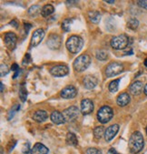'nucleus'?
Listing matches in <instances>:
<instances>
[{
  "instance_id": "obj_37",
  "label": "nucleus",
  "mask_w": 147,
  "mask_h": 154,
  "mask_svg": "<svg viewBox=\"0 0 147 154\" xmlns=\"http://www.w3.org/2000/svg\"><path fill=\"white\" fill-rule=\"evenodd\" d=\"M11 69H12V71L16 72L17 70H19V66H18L16 63H14V64L12 65V67H11Z\"/></svg>"
},
{
  "instance_id": "obj_35",
  "label": "nucleus",
  "mask_w": 147,
  "mask_h": 154,
  "mask_svg": "<svg viewBox=\"0 0 147 154\" xmlns=\"http://www.w3.org/2000/svg\"><path fill=\"white\" fill-rule=\"evenodd\" d=\"M31 60H32V58H31L30 54H25V57L23 59V64L24 65H27L29 62H31Z\"/></svg>"
},
{
  "instance_id": "obj_27",
  "label": "nucleus",
  "mask_w": 147,
  "mask_h": 154,
  "mask_svg": "<svg viewBox=\"0 0 147 154\" xmlns=\"http://www.w3.org/2000/svg\"><path fill=\"white\" fill-rule=\"evenodd\" d=\"M104 130H105V129H104L103 126L96 127V128L94 130V136H95V138L97 139V140H100V139L103 137V135H104V132H105Z\"/></svg>"
},
{
  "instance_id": "obj_46",
  "label": "nucleus",
  "mask_w": 147,
  "mask_h": 154,
  "mask_svg": "<svg viewBox=\"0 0 147 154\" xmlns=\"http://www.w3.org/2000/svg\"><path fill=\"white\" fill-rule=\"evenodd\" d=\"M145 131H146V134H147V127H146V129H145Z\"/></svg>"
},
{
  "instance_id": "obj_31",
  "label": "nucleus",
  "mask_w": 147,
  "mask_h": 154,
  "mask_svg": "<svg viewBox=\"0 0 147 154\" xmlns=\"http://www.w3.org/2000/svg\"><path fill=\"white\" fill-rule=\"evenodd\" d=\"M20 109V105H18V104H16V105H15V106H13L12 107V109L9 110V112H8V119L10 120L11 119H13L14 118V116H15V114Z\"/></svg>"
},
{
  "instance_id": "obj_6",
  "label": "nucleus",
  "mask_w": 147,
  "mask_h": 154,
  "mask_svg": "<svg viewBox=\"0 0 147 154\" xmlns=\"http://www.w3.org/2000/svg\"><path fill=\"white\" fill-rule=\"evenodd\" d=\"M123 70H124V66L122 64L117 62H112L105 69V76L107 78H112L122 73Z\"/></svg>"
},
{
  "instance_id": "obj_36",
  "label": "nucleus",
  "mask_w": 147,
  "mask_h": 154,
  "mask_svg": "<svg viewBox=\"0 0 147 154\" xmlns=\"http://www.w3.org/2000/svg\"><path fill=\"white\" fill-rule=\"evenodd\" d=\"M137 4H138L141 8H144V9H147V0H143V1H138V2H137Z\"/></svg>"
},
{
  "instance_id": "obj_42",
  "label": "nucleus",
  "mask_w": 147,
  "mask_h": 154,
  "mask_svg": "<svg viewBox=\"0 0 147 154\" xmlns=\"http://www.w3.org/2000/svg\"><path fill=\"white\" fill-rule=\"evenodd\" d=\"M143 92H144V94L147 96V84L144 86V88H143Z\"/></svg>"
},
{
  "instance_id": "obj_38",
  "label": "nucleus",
  "mask_w": 147,
  "mask_h": 154,
  "mask_svg": "<svg viewBox=\"0 0 147 154\" xmlns=\"http://www.w3.org/2000/svg\"><path fill=\"white\" fill-rule=\"evenodd\" d=\"M25 26V32L26 33H28V31H29V29H30L31 27H32V25H30V24H25L24 25Z\"/></svg>"
},
{
  "instance_id": "obj_3",
  "label": "nucleus",
  "mask_w": 147,
  "mask_h": 154,
  "mask_svg": "<svg viewBox=\"0 0 147 154\" xmlns=\"http://www.w3.org/2000/svg\"><path fill=\"white\" fill-rule=\"evenodd\" d=\"M66 48L73 54H77L84 46V40L82 38L78 36H72L70 37L66 43Z\"/></svg>"
},
{
  "instance_id": "obj_2",
  "label": "nucleus",
  "mask_w": 147,
  "mask_h": 154,
  "mask_svg": "<svg viewBox=\"0 0 147 154\" xmlns=\"http://www.w3.org/2000/svg\"><path fill=\"white\" fill-rule=\"evenodd\" d=\"M91 64V57L88 55H81L79 57H77L74 63H73V67L74 69L77 72H83Z\"/></svg>"
},
{
  "instance_id": "obj_45",
  "label": "nucleus",
  "mask_w": 147,
  "mask_h": 154,
  "mask_svg": "<svg viewBox=\"0 0 147 154\" xmlns=\"http://www.w3.org/2000/svg\"><path fill=\"white\" fill-rule=\"evenodd\" d=\"M106 3H108V4H113L114 1H106Z\"/></svg>"
},
{
  "instance_id": "obj_20",
  "label": "nucleus",
  "mask_w": 147,
  "mask_h": 154,
  "mask_svg": "<svg viewBox=\"0 0 147 154\" xmlns=\"http://www.w3.org/2000/svg\"><path fill=\"white\" fill-rule=\"evenodd\" d=\"M48 118V115H47V112L45 111V110H42V109H39V110H37L34 115H33V119L37 122H44L45 120H46Z\"/></svg>"
},
{
  "instance_id": "obj_32",
  "label": "nucleus",
  "mask_w": 147,
  "mask_h": 154,
  "mask_svg": "<svg viewBox=\"0 0 147 154\" xmlns=\"http://www.w3.org/2000/svg\"><path fill=\"white\" fill-rule=\"evenodd\" d=\"M9 72L8 67L6 64H1L0 65V76L1 77H5L6 75H7Z\"/></svg>"
},
{
  "instance_id": "obj_19",
  "label": "nucleus",
  "mask_w": 147,
  "mask_h": 154,
  "mask_svg": "<svg viewBox=\"0 0 147 154\" xmlns=\"http://www.w3.org/2000/svg\"><path fill=\"white\" fill-rule=\"evenodd\" d=\"M49 151L48 148L42 143H37L31 149V154H47Z\"/></svg>"
},
{
  "instance_id": "obj_21",
  "label": "nucleus",
  "mask_w": 147,
  "mask_h": 154,
  "mask_svg": "<svg viewBox=\"0 0 147 154\" xmlns=\"http://www.w3.org/2000/svg\"><path fill=\"white\" fill-rule=\"evenodd\" d=\"M54 11V8L53 7V5L51 4H48V5H46L42 8V10H41V15L44 17H47L49 16H51Z\"/></svg>"
},
{
  "instance_id": "obj_7",
  "label": "nucleus",
  "mask_w": 147,
  "mask_h": 154,
  "mask_svg": "<svg viewBox=\"0 0 147 154\" xmlns=\"http://www.w3.org/2000/svg\"><path fill=\"white\" fill-rule=\"evenodd\" d=\"M69 69L66 65H56L50 69V74L54 77H65L68 74Z\"/></svg>"
},
{
  "instance_id": "obj_12",
  "label": "nucleus",
  "mask_w": 147,
  "mask_h": 154,
  "mask_svg": "<svg viewBox=\"0 0 147 154\" xmlns=\"http://www.w3.org/2000/svg\"><path fill=\"white\" fill-rule=\"evenodd\" d=\"M61 41H62V39L59 36L56 34H52L47 40V46L49 48H51L53 50L58 49L61 46Z\"/></svg>"
},
{
  "instance_id": "obj_17",
  "label": "nucleus",
  "mask_w": 147,
  "mask_h": 154,
  "mask_svg": "<svg viewBox=\"0 0 147 154\" xmlns=\"http://www.w3.org/2000/svg\"><path fill=\"white\" fill-rule=\"evenodd\" d=\"M143 88L144 87H143V82H141V81H135V82H134L130 86V88H129L130 93L132 95H134V96H137V95L141 94V92H142V90H143Z\"/></svg>"
},
{
  "instance_id": "obj_16",
  "label": "nucleus",
  "mask_w": 147,
  "mask_h": 154,
  "mask_svg": "<svg viewBox=\"0 0 147 154\" xmlns=\"http://www.w3.org/2000/svg\"><path fill=\"white\" fill-rule=\"evenodd\" d=\"M51 120L56 125H60V124H63V123L66 122V119L63 116V113H61L60 111L58 110H54L51 113Z\"/></svg>"
},
{
  "instance_id": "obj_22",
  "label": "nucleus",
  "mask_w": 147,
  "mask_h": 154,
  "mask_svg": "<svg viewBox=\"0 0 147 154\" xmlns=\"http://www.w3.org/2000/svg\"><path fill=\"white\" fill-rule=\"evenodd\" d=\"M89 20L94 24H98L101 20V14L98 11H90L88 13Z\"/></svg>"
},
{
  "instance_id": "obj_4",
  "label": "nucleus",
  "mask_w": 147,
  "mask_h": 154,
  "mask_svg": "<svg viewBox=\"0 0 147 154\" xmlns=\"http://www.w3.org/2000/svg\"><path fill=\"white\" fill-rule=\"evenodd\" d=\"M113 116V111L109 106H103L97 112V119L102 124L109 122Z\"/></svg>"
},
{
  "instance_id": "obj_13",
  "label": "nucleus",
  "mask_w": 147,
  "mask_h": 154,
  "mask_svg": "<svg viewBox=\"0 0 147 154\" xmlns=\"http://www.w3.org/2000/svg\"><path fill=\"white\" fill-rule=\"evenodd\" d=\"M44 38H45L44 29H42V28L37 29L36 31L34 32V34L32 36V38H31V46L32 47L38 46L41 43V41L44 39Z\"/></svg>"
},
{
  "instance_id": "obj_33",
  "label": "nucleus",
  "mask_w": 147,
  "mask_h": 154,
  "mask_svg": "<svg viewBox=\"0 0 147 154\" xmlns=\"http://www.w3.org/2000/svg\"><path fill=\"white\" fill-rule=\"evenodd\" d=\"M86 154H102V151L96 148H89L86 149Z\"/></svg>"
},
{
  "instance_id": "obj_18",
  "label": "nucleus",
  "mask_w": 147,
  "mask_h": 154,
  "mask_svg": "<svg viewBox=\"0 0 147 154\" xmlns=\"http://www.w3.org/2000/svg\"><path fill=\"white\" fill-rule=\"evenodd\" d=\"M130 100H131L130 95L128 93L124 92V93H121L120 95H118V97L116 99V103L120 107H125L130 102Z\"/></svg>"
},
{
  "instance_id": "obj_40",
  "label": "nucleus",
  "mask_w": 147,
  "mask_h": 154,
  "mask_svg": "<svg viewBox=\"0 0 147 154\" xmlns=\"http://www.w3.org/2000/svg\"><path fill=\"white\" fill-rule=\"evenodd\" d=\"M9 24H10V25H12V26H14L15 27H17V23H16V20H13V21H11Z\"/></svg>"
},
{
  "instance_id": "obj_25",
  "label": "nucleus",
  "mask_w": 147,
  "mask_h": 154,
  "mask_svg": "<svg viewBox=\"0 0 147 154\" xmlns=\"http://www.w3.org/2000/svg\"><path fill=\"white\" fill-rule=\"evenodd\" d=\"M41 10H42V8H40V6H38V5L32 6L28 9V15L30 17H37L39 13H41Z\"/></svg>"
},
{
  "instance_id": "obj_15",
  "label": "nucleus",
  "mask_w": 147,
  "mask_h": 154,
  "mask_svg": "<svg viewBox=\"0 0 147 154\" xmlns=\"http://www.w3.org/2000/svg\"><path fill=\"white\" fill-rule=\"evenodd\" d=\"M84 86L85 88L87 89H93L96 87L97 83H98V80L95 77V76H92V75H86L84 78Z\"/></svg>"
},
{
  "instance_id": "obj_29",
  "label": "nucleus",
  "mask_w": 147,
  "mask_h": 154,
  "mask_svg": "<svg viewBox=\"0 0 147 154\" xmlns=\"http://www.w3.org/2000/svg\"><path fill=\"white\" fill-rule=\"evenodd\" d=\"M73 23V19H65L62 23V28L65 30L66 32H68L70 31V29H71V25Z\"/></svg>"
},
{
  "instance_id": "obj_44",
  "label": "nucleus",
  "mask_w": 147,
  "mask_h": 154,
  "mask_svg": "<svg viewBox=\"0 0 147 154\" xmlns=\"http://www.w3.org/2000/svg\"><path fill=\"white\" fill-rule=\"evenodd\" d=\"M143 64H144V66H145V67H147V58H146V59L144 60V62H143Z\"/></svg>"
},
{
  "instance_id": "obj_24",
  "label": "nucleus",
  "mask_w": 147,
  "mask_h": 154,
  "mask_svg": "<svg viewBox=\"0 0 147 154\" xmlns=\"http://www.w3.org/2000/svg\"><path fill=\"white\" fill-rule=\"evenodd\" d=\"M120 81H121V79H115V80H113V81L110 82V84L108 86L110 92H112V93H114V92H116L117 90H118Z\"/></svg>"
},
{
  "instance_id": "obj_9",
  "label": "nucleus",
  "mask_w": 147,
  "mask_h": 154,
  "mask_svg": "<svg viewBox=\"0 0 147 154\" xmlns=\"http://www.w3.org/2000/svg\"><path fill=\"white\" fill-rule=\"evenodd\" d=\"M4 41H5V45L6 47L10 49V50H13L15 48H16V41H17V38L16 36L15 33H12V32H7L5 34V37H4Z\"/></svg>"
},
{
  "instance_id": "obj_34",
  "label": "nucleus",
  "mask_w": 147,
  "mask_h": 154,
  "mask_svg": "<svg viewBox=\"0 0 147 154\" xmlns=\"http://www.w3.org/2000/svg\"><path fill=\"white\" fill-rule=\"evenodd\" d=\"M22 151L24 154H28L29 152H31V149H30V144L29 143H25L22 147Z\"/></svg>"
},
{
  "instance_id": "obj_14",
  "label": "nucleus",
  "mask_w": 147,
  "mask_h": 154,
  "mask_svg": "<svg viewBox=\"0 0 147 154\" xmlns=\"http://www.w3.org/2000/svg\"><path fill=\"white\" fill-rule=\"evenodd\" d=\"M118 131H119V125H117V124L111 125L110 127H108L105 130V132H104V140L106 141H111L115 137V135L118 133Z\"/></svg>"
},
{
  "instance_id": "obj_41",
  "label": "nucleus",
  "mask_w": 147,
  "mask_h": 154,
  "mask_svg": "<svg viewBox=\"0 0 147 154\" xmlns=\"http://www.w3.org/2000/svg\"><path fill=\"white\" fill-rule=\"evenodd\" d=\"M20 72H21V70H20V69H19V70H17V71L15 73V75L13 76V79H16V78H17V76L20 74Z\"/></svg>"
},
{
  "instance_id": "obj_30",
  "label": "nucleus",
  "mask_w": 147,
  "mask_h": 154,
  "mask_svg": "<svg viewBox=\"0 0 147 154\" xmlns=\"http://www.w3.org/2000/svg\"><path fill=\"white\" fill-rule=\"evenodd\" d=\"M139 26V21L136 19V18H131L128 22H127V26L130 28V29H133V30H135Z\"/></svg>"
},
{
  "instance_id": "obj_43",
  "label": "nucleus",
  "mask_w": 147,
  "mask_h": 154,
  "mask_svg": "<svg viewBox=\"0 0 147 154\" xmlns=\"http://www.w3.org/2000/svg\"><path fill=\"white\" fill-rule=\"evenodd\" d=\"M3 90H4V84L1 82V92H3Z\"/></svg>"
},
{
  "instance_id": "obj_1",
  "label": "nucleus",
  "mask_w": 147,
  "mask_h": 154,
  "mask_svg": "<svg viewBox=\"0 0 147 154\" xmlns=\"http://www.w3.org/2000/svg\"><path fill=\"white\" fill-rule=\"evenodd\" d=\"M144 146L143 137L141 132L135 131L134 132L129 140V149L132 153L136 154L140 152Z\"/></svg>"
},
{
  "instance_id": "obj_23",
  "label": "nucleus",
  "mask_w": 147,
  "mask_h": 154,
  "mask_svg": "<svg viewBox=\"0 0 147 154\" xmlns=\"http://www.w3.org/2000/svg\"><path fill=\"white\" fill-rule=\"evenodd\" d=\"M66 143L69 146H77L78 145V140L77 138L75 136V134H74L73 132H68L66 135Z\"/></svg>"
},
{
  "instance_id": "obj_10",
  "label": "nucleus",
  "mask_w": 147,
  "mask_h": 154,
  "mask_svg": "<svg viewBox=\"0 0 147 154\" xmlns=\"http://www.w3.org/2000/svg\"><path fill=\"white\" fill-rule=\"evenodd\" d=\"M60 95L63 99H74L77 95V89L74 86H66L61 90Z\"/></svg>"
},
{
  "instance_id": "obj_8",
  "label": "nucleus",
  "mask_w": 147,
  "mask_h": 154,
  "mask_svg": "<svg viewBox=\"0 0 147 154\" xmlns=\"http://www.w3.org/2000/svg\"><path fill=\"white\" fill-rule=\"evenodd\" d=\"M79 115V109L75 106H71L63 111V116L66 121H72L75 119Z\"/></svg>"
},
{
  "instance_id": "obj_26",
  "label": "nucleus",
  "mask_w": 147,
  "mask_h": 154,
  "mask_svg": "<svg viewBox=\"0 0 147 154\" xmlns=\"http://www.w3.org/2000/svg\"><path fill=\"white\" fill-rule=\"evenodd\" d=\"M19 98L20 100L25 102L26 100V98H27V90H26V88L25 86V84H22L19 88Z\"/></svg>"
},
{
  "instance_id": "obj_28",
  "label": "nucleus",
  "mask_w": 147,
  "mask_h": 154,
  "mask_svg": "<svg viewBox=\"0 0 147 154\" xmlns=\"http://www.w3.org/2000/svg\"><path fill=\"white\" fill-rule=\"evenodd\" d=\"M96 57L99 60H102V61L106 60L108 58V52L105 51V50H103V49L97 50L96 53Z\"/></svg>"
},
{
  "instance_id": "obj_39",
  "label": "nucleus",
  "mask_w": 147,
  "mask_h": 154,
  "mask_svg": "<svg viewBox=\"0 0 147 154\" xmlns=\"http://www.w3.org/2000/svg\"><path fill=\"white\" fill-rule=\"evenodd\" d=\"M109 154H120V153L117 152L114 149H109Z\"/></svg>"
},
{
  "instance_id": "obj_5",
  "label": "nucleus",
  "mask_w": 147,
  "mask_h": 154,
  "mask_svg": "<svg viewBox=\"0 0 147 154\" xmlns=\"http://www.w3.org/2000/svg\"><path fill=\"white\" fill-rule=\"evenodd\" d=\"M129 44V38L126 35H120L114 37L111 40V47L114 49L120 50L125 48Z\"/></svg>"
},
{
  "instance_id": "obj_11",
  "label": "nucleus",
  "mask_w": 147,
  "mask_h": 154,
  "mask_svg": "<svg viewBox=\"0 0 147 154\" xmlns=\"http://www.w3.org/2000/svg\"><path fill=\"white\" fill-rule=\"evenodd\" d=\"M94 110V103L89 99H84L81 101V112L84 115H88Z\"/></svg>"
}]
</instances>
